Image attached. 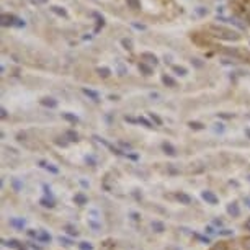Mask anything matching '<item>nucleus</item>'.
Wrapping results in <instances>:
<instances>
[{"label":"nucleus","instance_id":"nucleus-6","mask_svg":"<svg viewBox=\"0 0 250 250\" xmlns=\"http://www.w3.org/2000/svg\"><path fill=\"white\" fill-rule=\"evenodd\" d=\"M152 229H154L155 232H163V229H165V227H163V224H162V222L154 221V222H152Z\"/></svg>","mask_w":250,"mask_h":250},{"label":"nucleus","instance_id":"nucleus-5","mask_svg":"<svg viewBox=\"0 0 250 250\" xmlns=\"http://www.w3.org/2000/svg\"><path fill=\"white\" fill-rule=\"evenodd\" d=\"M36 239H39L41 242H49L51 240V235H49V234H46L44 230H41V232H38V237Z\"/></svg>","mask_w":250,"mask_h":250},{"label":"nucleus","instance_id":"nucleus-16","mask_svg":"<svg viewBox=\"0 0 250 250\" xmlns=\"http://www.w3.org/2000/svg\"><path fill=\"white\" fill-rule=\"evenodd\" d=\"M245 203L249 204V208H250V198H245Z\"/></svg>","mask_w":250,"mask_h":250},{"label":"nucleus","instance_id":"nucleus-13","mask_svg":"<svg viewBox=\"0 0 250 250\" xmlns=\"http://www.w3.org/2000/svg\"><path fill=\"white\" fill-rule=\"evenodd\" d=\"M59 240L62 242V244H66V245H72V242L69 240V239H66V237H59Z\"/></svg>","mask_w":250,"mask_h":250},{"label":"nucleus","instance_id":"nucleus-2","mask_svg":"<svg viewBox=\"0 0 250 250\" xmlns=\"http://www.w3.org/2000/svg\"><path fill=\"white\" fill-rule=\"evenodd\" d=\"M227 213H229L230 216L237 217L239 214H240V209H239V206H237L235 203H232V204H229V208H227Z\"/></svg>","mask_w":250,"mask_h":250},{"label":"nucleus","instance_id":"nucleus-14","mask_svg":"<svg viewBox=\"0 0 250 250\" xmlns=\"http://www.w3.org/2000/svg\"><path fill=\"white\" fill-rule=\"evenodd\" d=\"M13 186H15V190H17V191H18V190H20V188H21V183H20V182H18V180H13Z\"/></svg>","mask_w":250,"mask_h":250},{"label":"nucleus","instance_id":"nucleus-11","mask_svg":"<svg viewBox=\"0 0 250 250\" xmlns=\"http://www.w3.org/2000/svg\"><path fill=\"white\" fill-rule=\"evenodd\" d=\"M80 249L82 250H92V245H90L88 242H82V244H80Z\"/></svg>","mask_w":250,"mask_h":250},{"label":"nucleus","instance_id":"nucleus-12","mask_svg":"<svg viewBox=\"0 0 250 250\" xmlns=\"http://www.w3.org/2000/svg\"><path fill=\"white\" fill-rule=\"evenodd\" d=\"M219 234H221V235H232V230H229V229H222V230H219Z\"/></svg>","mask_w":250,"mask_h":250},{"label":"nucleus","instance_id":"nucleus-4","mask_svg":"<svg viewBox=\"0 0 250 250\" xmlns=\"http://www.w3.org/2000/svg\"><path fill=\"white\" fill-rule=\"evenodd\" d=\"M74 201L77 204H85V203H87V196L83 195V193H77L75 198H74Z\"/></svg>","mask_w":250,"mask_h":250},{"label":"nucleus","instance_id":"nucleus-10","mask_svg":"<svg viewBox=\"0 0 250 250\" xmlns=\"http://www.w3.org/2000/svg\"><path fill=\"white\" fill-rule=\"evenodd\" d=\"M41 204H43V206H46V208H52V206H54V204H52V201L46 200V198H44V200H41Z\"/></svg>","mask_w":250,"mask_h":250},{"label":"nucleus","instance_id":"nucleus-7","mask_svg":"<svg viewBox=\"0 0 250 250\" xmlns=\"http://www.w3.org/2000/svg\"><path fill=\"white\" fill-rule=\"evenodd\" d=\"M163 150H165V154H168V155H175V149L168 144V142H165L163 144Z\"/></svg>","mask_w":250,"mask_h":250},{"label":"nucleus","instance_id":"nucleus-8","mask_svg":"<svg viewBox=\"0 0 250 250\" xmlns=\"http://www.w3.org/2000/svg\"><path fill=\"white\" fill-rule=\"evenodd\" d=\"M10 224L15 226V227H18V229H23V226H25V221H21V219H12V221H10Z\"/></svg>","mask_w":250,"mask_h":250},{"label":"nucleus","instance_id":"nucleus-3","mask_svg":"<svg viewBox=\"0 0 250 250\" xmlns=\"http://www.w3.org/2000/svg\"><path fill=\"white\" fill-rule=\"evenodd\" d=\"M177 200H178L180 203H183V204L191 203V198H190L188 195H185V193H177Z\"/></svg>","mask_w":250,"mask_h":250},{"label":"nucleus","instance_id":"nucleus-1","mask_svg":"<svg viewBox=\"0 0 250 250\" xmlns=\"http://www.w3.org/2000/svg\"><path fill=\"white\" fill-rule=\"evenodd\" d=\"M203 200L208 201L209 204H217V196L211 191H203Z\"/></svg>","mask_w":250,"mask_h":250},{"label":"nucleus","instance_id":"nucleus-9","mask_svg":"<svg viewBox=\"0 0 250 250\" xmlns=\"http://www.w3.org/2000/svg\"><path fill=\"white\" fill-rule=\"evenodd\" d=\"M66 230H67V234H71V235H77V229H75L74 226H66Z\"/></svg>","mask_w":250,"mask_h":250},{"label":"nucleus","instance_id":"nucleus-15","mask_svg":"<svg viewBox=\"0 0 250 250\" xmlns=\"http://www.w3.org/2000/svg\"><path fill=\"white\" fill-rule=\"evenodd\" d=\"M67 138H71V141H75V139H77V134L75 133H67Z\"/></svg>","mask_w":250,"mask_h":250}]
</instances>
